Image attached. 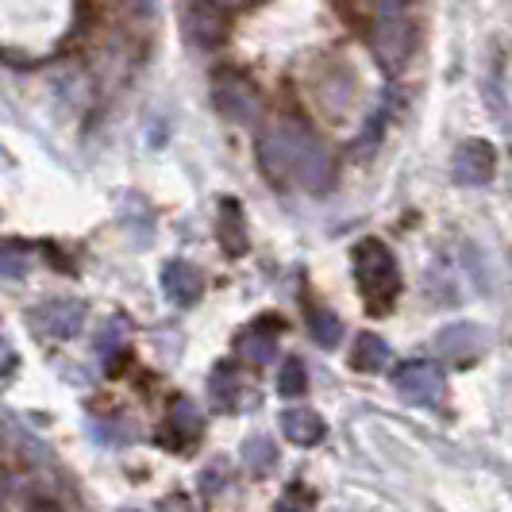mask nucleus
<instances>
[{
    "label": "nucleus",
    "mask_w": 512,
    "mask_h": 512,
    "mask_svg": "<svg viewBox=\"0 0 512 512\" xmlns=\"http://www.w3.org/2000/svg\"><path fill=\"white\" fill-rule=\"evenodd\" d=\"M305 389H308L305 362H301V359H289L282 366V378H278V393H282V397H301Z\"/></svg>",
    "instance_id": "19"
},
{
    "label": "nucleus",
    "mask_w": 512,
    "mask_h": 512,
    "mask_svg": "<svg viewBox=\"0 0 512 512\" xmlns=\"http://www.w3.org/2000/svg\"><path fill=\"white\" fill-rule=\"evenodd\" d=\"M31 320L39 332L54 335V339H70L81 332V320H85V305L70 301V297H58V301H43L39 308H31Z\"/></svg>",
    "instance_id": "8"
},
{
    "label": "nucleus",
    "mask_w": 512,
    "mask_h": 512,
    "mask_svg": "<svg viewBox=\"0 0 512 512\" xmlns=\"http://www.w3.org/2000/svg\"><path fill=\"white\" fill-rule=\"evenodd\" d=\"M27 270V262L16 251H8V247H0V274H12V278H20Z\"/></svg>",
    "instance_id": "22"
},
{
    "label": "nucleus",
    "mask_w": 512,
    "mask_h": 512,
    "mask_svg": "<svg viewBox=\"0 0 512 512\" xmlns=\"http://www.w3.org/2000/svg\"><path fill=\"white\" fill-rule=\"evenodd\" d=\"M243 462H247L255 474H266V470H274V462H278V447L262 436L247 439V447H243Z\"/></svg>",
    "instance_id": "18"
},
{
    "label": "nucleus",
    "mask_w": 512,
    "mask_h": 512,
    "mask_svg": "<svg viewBox=\"0 0 512 512\" xmlns=\"http://www.w3.org/2000/svg\"><path fill=\"white\" fill-rule=\"evenodd\" d=\"M220 243L231 258L247 255V224H243V208L239 201H224L220 205Z\"/></svg>",
    "instance_id": "14"
},
{
    "label": "nucleus",
    "mask_w": 512,
    "mask_h": 512,
    "mask_svg": "<svg viewBox=\"0 0 512 512\" xmlns=\"http://www.w3.org/2000/svg\"><path fill=\"white\" fill-rule=\"evenodd\" d=\"M416 47V27H412L409 12H397V16H378L374 24V54L385 70H405V62L412 58Z\"/></svg>",
    "instance_id": "4"
},
{
    "label": "nucleus",
    "mask_w": 512,
    "mask_h": 512,
    "mask_svg": "<svg viewBox=\"0 0 512 512\" xmlns=\"http://www.w3.org/2000/svg\"><path fill=\"white\" fill-rule=\"evenodd\" d=\"M385 362H389V343L382 335L362 332L355 339V351H351V366L362 370V374H378V370H385Z\"/></svg>",
    "instance_id": "15"
},
{
    "label": "nucleus",
    "mask_w": 512,
    "mask_h": 512,
    "mask_svg": "<svg viewBox=\"0 0 512 512\" xmlns=\"http://www.w3.org/2000/svg\"><path fill=\"white\" fill-rule=\"evenodd\" d=\"M235 389H239V378L231 374L228 366H220L216 378H212V401L224 405V409H235Z\"/></svg>",
    "instance_id": "20"
},
{
    "label": "nucleus",
    "mask_w": 512,
    "mask_h": 512,
    "mask_svg": "<svg viewBox=\"0 0 512 512\" xmlns=\"http://www.w3.org/2000/svg\"><path fill=\"white\" fill-rule=\"evenodd\" d=\"M497 174V151L486 139H466L451 158V178L459 185H486Z\"/></svg>",
    "instance_id": "7"
},
{
    "label": "nucleus",
    "mask_w": 512,
    "mask_h": 512,
    "mask_svg": "<svg viewBox=\"0 0 512 512\" xmlns=\"http://www.w3.org/2000/svg\"><path fill=\"white\" fill-rule=\"evenodd\" d=\"M351 258H355V282H359L366 308L374 316L389 312L397 293H401V270H397L393 251L385 247L382 239H362Z\"/></svg>",
    "instance_id": "2"
},
{
    "label": "nucleus",
    "mask_w": 512,
    "mask_h": 512,
    "mask_svg": "<svg viewBox=\"0 0 512 512\" xmlns=\"http://www.w3.org/2000/svg\"><path fill=\"white\" fill-rule=\"evenodd\" d=\"M393 385H397V393L409 405H439V397H443V370L432 359L401 362L397 374H393Z\"/></svg>",
    "instance_id": "5"
},
{
    "label": "nucleus",
    "mask_w": 512,
    "mask_h": 512,
    "mask_svg": "<svg viewBox=\"0 0 512 512\" xmlns=\"http://www.w3.org/2000/svg\"><path fill=\"white\" fill-rule=\"evenodd\" d=\"M278 512H316V509H312V497H308L305 489L293 486L282 501H278Z\"/></svg>",
    "instance_id": "21"
},
{
    "label": "nucleus",
    "mask_w": 512,
    "mask_h": 512,
    "mask_svg": "<svg viewBox=\"0 0 512 512\" xmlns=\"http://www.w3.org/2000/svg\"><path fill=\"white\" fill-rule=\"evenodd\" d=\"M308 328H312V339L324 343V347H335L343 339V324L335 320L328 308H312L308 312Z\"/></svg>",
    "instance_id": "17"
},
{
    "label": "nucleus",
    "mask_w": 512,
    "mask_h": 512,
    "mask_svg": "<svg viewBox=\"0 0 512 512\" xmlns=\"http://www.w3.org/2000/svg\"><path fill=\"white\" fill-rule=\"evenodd\" d=\"M278 332H282L278 316H262V320H255L247 332H239L235 351H239L247 362H270L274 359V351H278Z\"/></svg>",
    "instance_id": "11"
},
{
    "label": "nucleus",
    "mask_w": 512,
    "mask_h": 512,
    "mask_svg": "<svg viewBox=\"0 0 512 512\" xmlns=\"http://www.w3.org/2000/svg\"><path fill=\"white\" fill-rule=\"evenodd\" d=\"M412 0H378V16H397V12H409Z\"/></svg>",
    "instance_id": "23"
},
{
    "label": "nucleus",
    "mask_w": 512,
    "mask_h": 512,
    "mask_svg": "<svg viewBox=\"0 0 512 512\" xmlns=\"http://www.w3.org/2000/svg\"><path fill=\"white\" fill-rule=\"evenodd\" d=\"M162 293H166L178 308H189V305H197V301H201V293H205V278H201V270H193L189 262L170 258V262L162 266Z\"/></svg>",
    "instance_id": "10"
},
{
    "label": "nucleus",
    "mask_w": 512,
    "mask_h": 512,
    "mask_svg": "<svg viewBox=\"0 0 512 512\" xmlns=\"http://www.w3.org/2000/svg\"><path fill=\"white\" fill-rule=\"evenodd\" d=\"M482 332L474 328V324H451V328H443L436 335V347L447 355L451 362H470L478 351H482Z\"/></svg>",
    "instance_id": "12"
},
{
    "label": "nucleus",
    "mask_w": 512,
    "mask_h": 512,
    "mask_svg": "<svg viewBox=\"0 0 512 512\" xmlns=\"http://www.w3.org/2000/svg\"><path fill=\"white\" fill-rule=\"evenodd\" d=\"M258 162H262V174L278 185L297 181L316 193L332 181V154L301 120H278L266 131L258 139Z\"/></svg>",
    "instance_id": "1"
},
{
    "label": "nucleus",
    "mask_w": 512,
    "mask_h": 512,
    "mask_svg": "<svg viewBox=\"0 0 512 512\" xmlns=\"http://www.w3.org/2000/svg\"><path fill=\"white\" fill-rule=\"evenodd\" d=\"M97 351L108 362H112V355H128V324H124V316H112L104 324L101 335H97Z\"/></svg>",
    "instance_id": "16"
},
{
    "label": "nucleus",
    "mask_w": 512,
    "mask_h": 512,
    "mask_svg": "<svg viewBox=\"0 0 512 512\" xmlns=\"http://www.w3.org/2000/svg\"><path fill=\"white\" fill-rule=\"evenodd\" d=\"M212 101H216V112L231 120V124H258V116H262V97H258L255 81H247L243 74H235V70H224V74H216L212 81Z\"/></svg>",
    "instance_id": "3"
},
{
    "label": "nucleus",
    "mask_w": 512,
    "mask_h": 512,
    "mask_svg": "<svg viewBox=\"0 0 512 512\" xmlns=\"http://www.w3.org/2000/svg\"><path fill=\"white\" fill-rule=\"evenodd\" d=\"M181 20H185L189 39H193L197 47H205V51L220 47L224 35H228V16H224V8L212 4V0H185V4H181Z\"/></svg>",
    "instance_id": "6"
},
{
    "label": "nucleus",
    "mask_w": 512,
    "mask_h": 512,
    "mask_svg": "<svg viewBox=\"0 0 512 512\" xmlns=\"http://www.w3.org/2000/svg\"><path fill=\"white\" fill-rule=\"evenodd\" d=\"M282 432L289 443H297V447H316L320 439L328 436V428H324V420H320V412L312 409H285L282 412Z\"/></svg>",
    "instance_id": "13"
},
{
    "label": "nucleus",
    "mask_w": 512,
    "mask_h": 512,
    "mask_svg": "<svg viewBox=\"0 0 512 512\" xmlns=\"http://www.w3.org/2000/svg\"><path fill=\"white\" fill-rule=\"evenodd\" d=\"M205 432V420H201V409L189 401V397H174L170 401V412H166V428H162V439L174 447V451H189Z\"/></svg>",
    "instance_id": "9"
}]
</instances>
